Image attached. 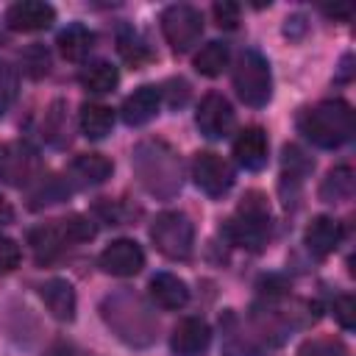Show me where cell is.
<instances>
[{
  "instance_id": "cell-17",
  "label": "cell",
  "mask_w": 356,
  "mask_h": 356,
  "mask_svg": "<svg viewBox=\"0 0 356 356\" xmlns=\"http://www.w3.org/2000/svg\"><path fill=\"white\" fill-rule=\"evenodd\" d=\"M303 242H306V248H309L314 256L323 259V256L334 253L337 245L342 242V222L334 220V217L320 214V217H314V220L309 222V228H306V234H303Z\"/></svg>"
},
{
  "instance_id": "cell-2",
  "label": "cell",
  "mask_w": 356,
  "mask_h": 356,
  "mask_svg": "<svg viewBox=\"0 0 356 356\" xmlns=\"http://www.w3.org/2000/svg\"><path fill=\"white\" fill-rule=\"evenodd\" d=\"M103 320L108 323V328L128 345L134 348H145L156 339L159 323L153 317V312L147 309V303L134 295V292H114L103 300L100 306Z\"/></svg>"
},
{
  "instance_id": "cell-29",
  "label": "cell",
  "mask_w": 356,
  "mask_h": 356,
  "mask_svg": "<svg viewBox=\"0 0 356 356\" xmlns=\"http://www.w3.org/2000/svg\"><path fill=\"white\" fill-rule=\"evenodd\" d=\"M298 356H350L348 348L339 342V339H331V337H314V339H306L298 350Z\"/></svg>"
},
{
  "instance_id": "cell-22",
  "label": "cell",
  "mask_w": 356,
  "mask_h": 356,
  "mask_svg": "<svg viewBox=\"0 0 356 356\" xmlns=\"http://www.w3.org/2000/svg\"><path fill=\"white\" fill-rule=\"evenodd\" d=\"M70 134H72V125H70V114H67V103L64 100H53L44 111V120H42V136L47 145L53 147H64L70 145Z\"/></svg>"
},
{
  "instance_id": "cell-5",
  "label": "cell",
  "mask_w": 356,
  "mask_h": 356,
  "mask_svg": "<svg viewBox=\"0 0 356 356\" xmlns=\"http://www.w3.org/2000/svg\"><path fill=\"white\" fill-rule=\"evenodd\" d=\"M234 89L239 95L242 103L261 108L267 106L270 95H273V75H270V64L259 50H245L234 67Z\"/></svg>"
},
{
  "instance_id": "cell-11",
  "label": "cell",
  "mask_w": 356,
  "mask_h": 356,
  "mask_svg": "<svg viewBox=\"0 0 356 356\" xmlns=\"http://www.w3.org/2000/svg\"><path fill=\"white\" fill-rule=\"evenodd\" d=\"M36 175V153L28 145H0V184L22 186Z\"/></svg>"
},
{
  "instance_id": "cell-38",
  "label": "cell",
  "mask_w": 356,
  "mask_h": 356,
  "mask_svg": "<svg viewBox=\"0 0 356 356\" xmlns=\"http://www.w3.org/2000/svg\"><path fill=\"white\" fill-rule=\"evenodd\" d=\"M14 220V209L0 197V225H6V222H11Z\"/></svg>"
},
{
  "instance_id": "cell-7",
  "label": "cell",
  "mask_w": 356,
  "mask_h": 356,
  "mask_svg": "<svg viewBox=\"0 0 356 356\" xmlns=\"http://www.w3.org/2000/svg\"><path fill=\"white\" fill-rule=\"evenodd\" d=\"M161 33L167 39V44L175 53H186L192 50L200 36H203V17L197 8L186 6V3H175L167 6L161 11Z\"/></svg>"
},
{
  "instance_id": "cell-18",
  "label": "cell",
  "mask_w": 356,
  "mask_h": 356,
  "mask_svg": "<svg viewBox=\"0 0 356 356\" xmlns=\"http://www.w3.org/2000/svg\"><path fill=\"white\" fill-rule=\"evenodd\" d=\"M39 295H42L47 312H50L56 320L70 323V320L75 317V306H78V300H75V289H72L70 281H64V278H50V281L42 284Z\"/></svg>"
},
{
  "instance_id": "cell-37",
  "label": "cell",
  "mask_w": 356,
  "mask_h": 356,
  "mask_svg": "<svg viewBox=\"0 0 356 356\" xmlns=\"http://www.w3.org/2000/svg\"><path fill=\"white\" fill-rule=\"evenodd\" d=\"M44 356H75V350H72L67 342H53V345L44 350Z\"/></svg>"
},
{
  "instance_id": "cell-8",
  "label": "cell",
  "mask_w": 356,
  "mask_h": 356,
  "mask_svg": "<svg viewBox=\"0 0 356 356\" xmlns=\"http://www.w3.org/2000/svg\"><path fill=\"white\" fill-rule=\"evenodd\" d=\"M192 178L197 189H203L209 197H222L234 186V170L231 164L214 153V150H200L192 159Z\"/></svg>"
},
{
  "instance_id": "cell-12",
  "label": "cell",
  "mask_w": 356,
  "mask_h": 356,
  "mask_svg": "<svg viewBox=\"0 0 356 356\" xmlns=\"http://www.w3.org/2000/svg\"><path fill=\"white\" fill-rule=\"evenodd\" d=\"M211 345V328L200 317H184L170 334V350L175 356H203Z\"/></svg>"
},
{
  "instance_id": "cell-9",
  "label": "cell",
  "mask_w": 356,
  "mask_h": 356,
  "mask_svg": "<svg viewBox=\"0 0 356 356\" xmlns=\"http://www.w3.org/2000/svg\"><path fill=\"white\" fill-rule=\"evenodd\" d=\"M195 122H197V131L209 139H222L231 134L234 128V108L231 103L217 95V92H209L200 106H197V114H195Z\"/></svg>"
},
{
  "instance_id": "cell-16",
  "label": "cell",
  "mask_w": 356,
  "mask_h": 356,
  "mask_svg": "<svg viewBox=\"0 0 356 356\" xmlns=\"http://www.w3.org/2000/svg\"><path fill=\"white\" fill-rule=\"evenodd\" d=\"M28 245H31L36 261H50V259H56V256L70 245L67 231H64V222H61V220H53V222H42L39 228H31Z\"/></svg>"
},
{
  "instance_id": "cell-10",
  "label": "cell",
  "mask_w": 356,
  "mask_h": 356,
  "mask_svg": "<svg viewBox=\"0 0 356 356\" xmlns=\"http://www.w3.org/2000/svg\"><path fill=\"white\" fill-rule=\"evenodd\" d=\"M97 261L108 275L128 278V275H136L145 267V253L134 239H114L111 245L103 248Z\"/></svg>"
},
{
  "instance_id": "cell-6",
  "label": "cell",
  "mask_w": 356,
  "mask_h": 356,
  "mask_svg": "<svg viewBox=\"0 0 356 356\" xmlns=\"http://www.w3.org/2000/svg\"><path fill=\"white\" fill-rule=\"evenodd\" d=\"M156 250L167 259H189L195 245V225L184 211H161L150 225Z\"/></svg>"
},
{
  "instance_id": "cell-14",
  "label": "cell",
  "mask_w": 356,
  "mask_h": 356,
  "mask_svg": "<svg viewBox=\"0 0 356 356\" xmlns=\"http://www.w3.org/2000/svg\"><path fill=\"white\" fill-rule=\"evenodd\" d=\"M159 106H161V89L153 83H145V86L134 89V95L125 97L120 114L128 125H145L159 114Z\"/></svg>"
},
{
  "instance_id": "cell-3",
  "label": "cell",
  "mask_w": 356,
  "mask_h": 356,
  "mask_svg": "<svg viewBox=\"0 0 356 356\" xmlns=\"http://www.w3.org/2000/svg\"><path fill=\"white\" fill-rule=\"evenodd\" d=\"M298 131L317 147H339L353 136V111L345 100H323L300 111Z\"/></svg>"
},
{
  "instance_id": "cell-4",
  "label": "cell",
  "mask_w": 356,
  "mask_h": 356,
  "mask_svg": "<svg viewBox=\"0 0 356 356\" xmlns=\"http://www.w3.org/2000/svg\"><path fill=\"white\" fill-rule=\"evenodd\" d=\"M222 234L248 250H261L270 236V206L261 192H248L236 214L222 225Z\"/></svg>"
},
{
  "instance_id": "cell-25",
  "label": "cell",
  "mask_w": 356,
  "mask_h": 356,
  "mask_svg": "<svg viewBox=\"0 0 356 356\" xmlns=\"http://www.w3.org/2000/svg\"><path fill=\"white\" fill-rule=\"evenodd\" d=\"M117 81H120V72H117V67L108 64V61H92V64H86V67L81 70V86H83L86 92H92V95H106V92H111V89L117 86Z\"/></svg>"
},
{
  "instance_id": "cell-34",
  "label": "cell",
  "mask_w": 356,
  "mask_h": 356,
  "mask_svg": "<svg viewBox=\"0 0 356 356\" xmlns=\"http://www.w3.org/2000/svg\"><path fill=\"white\" fill-rule=\"evenodd\" d=\"M214 19L220 28H236L239 22V6L231 3V0H222V3H214Z\"/></svg>"
},
{
  "instance_id": "cell-28",
  "label": "cell",
  "mask_w": 356,
  "mask_h": 356,
  "mask_svg": "<svg viewBox=\"0 0 356 356\" xmlns=\"http://www.w3.org/2000/svg\"><path fill=\"white\" fill-rule=\"evenodd\" d=\"M117 50H120V56H122L128 64H134V67H139L142 61L150 58V50H147V44H145V39H142L136 31H131V28H122V31H120V36H117Z\"/></svg>"
},
{
  "instance_id": "cell-31",
  "label": "cell",
  "mask_w": 356,
  "mask_h": 356,
  "mask_svg": "<svg viewBox=\"0 0 356 356\" xmlns=\"http://www.w3.org/2000/svg\"><path fill=\"white\" fill-rule=\"evenodd\" d=\"M17 89H19V81H17V70L0 58V117L11 108L14 97H17Z\"/></svg>"
},
{
  "instance_id": "cell-15",
  "label": "cell",
  "mask_w": 356,
  "mask_h": 356,
  "mask_svg": "<svg viewBox=\"0 0 356 356\" xmlns=\"http://www.w3.org/2000/svg\"><path fill=\"white\" fill-rule=\"evenodd\" d=\"M234 156L239 161V167L256 172L267 164V134L259 125H250L245 131H239V136L234 139Z\"/></svg>"
},
{
  "instance_id": "cell-26",
  "label": "cell",
  "mask_w": 356,
  "mask_h": 356,
  "mask_svg": "<svg viewBox=\"0 0 356 356\" xmlns=\"http://www.w3.org/2000/svg\"><path fill=\"white\" fill-rule=\"evenodd\" d=\"M228 58H231V50H228L225 42H209L195 56V70L200 75H206V78H217L228 67Z\"/></svg>"
},
{
  "instance_id": "cell-32",
  "label": "cell",
  "mask_w": 356,
  "mask_h": 356,
  "mask_svg": "<svg viewBox=\"0 0 356 356\" xmlns=\"http://www.w3.org/2000/svg\"><path fill=\"white\" fill-rule=\"evenodd\" d=\"M334 317H337V323L342 325V328H353L356 325V300L350 298V295H339L337 300H334Z\"/></svg>"
},
{
  "instance_id": "cell-35",
  "label": "cell",
  "mask_w": 356,
  "mask_h": 356,
  "mask_svg": "<svg viewBox=\"0 0 356 356\" xmlns=\"http://www.w3.org/2000/svg\"><path fill=\"white\" fill-rule=\"evenodd\" d=\"M284 164L289 167V175L292 178H298L300 172L312 170V159H306V153L300 147H286L284 150Z\"/></svg>"
},
{
  "instance_id": "cell-27",
  "label": "cell",
  "mask_w": 356,
  "mask_h": 356,
  "mask_svg": "<svg viewBox=\"0 0 356 356\" xmlns=\"http://www.w3.org/2000/svg\"><path fill=\"white\" fill-rule=\"evenodd\" d=\"M70 192H72V186L67 184V178L47 175V178H42L39 186L31 192V209H42V206L58 203V200H64Z\"/></svg>"
},
{
  "instance_id": "cell-13",
  "label": "cell",
  "mask_w": 356,
  "mask_h": 356,
  "mask_svg": "<svg viewBox=\"0 0 356 356\" xmlns=\"http://www.w3.org/2000/svg\"><path fill=\"white\" fill-rule=\"evenodd\" d=\"M56 19V8L50 3H42V0H19L14 6H8L6 11V22L11 31H44L50 28Z\"/></svg>"
},
{
  "instance_id": "cell-1",
  "label": "cell",
  "mask_w": 356,
  "mask_h": 356,
  "mask_svg": "<svg viewBox=\"0 0 356 356\" xmlns=\"http://www.w3.org/2000/svg\"><path fill=\"white\" fill-rule=\"evenodd\" d=\"M131 164H134V172L139 178V184L153 197L170 200L184 186V164H181V156L164 139H145V142H139L134 147Z\"/></svg>"
},
{
  "instance_id": "cell-20",
  "label": "cell",
  "mask_w": 356,
  "mask_h": 356,
  "mask_svg": "<svg viewBox=\"0 0 356 356\" xmlns=\"http://www.w3.org/2000/svg\"><path fill=\"white\" fill-rule=\"evenodd\" d=\"M111 170H114L111 161L106 156H100V153H81L70 164V175L81 186H97V184H103L111 175Z\"/></svg>"
},
{
  "instance_id": "cell-23",
  "label": "cell",
  "mask_w": 356,
  "mask_h": 356,
  "mask_svg": "<svg viewBox=\"0 0 356 356\" xmlns=\"http://www.w3.org/2000/svg\"><path fill=\"white\" fill-rule=\"evenodd\" d=\"M95 47V33L83 25H67L61 33H58V50L67 61H83Z\"/></svg>"
},
{
  "instance_id": "cell-19",
  "label": "cell",
  "mask_w": 356,
  "mask_h": 356,
  "mask_svg": "<svg viewBox=\"0 0 356 356\" xmlns=\"http://www.w3.org/2000/svg\"><path fill=\"white\" fill-rule=\"evenodd\" d=\"M150 298H153V303L159 309L172 312V309H184L186 306L189 289H186V284L178 275H172V273H156L150 278Z\"/></svg>"
},
{
  "instance_id": "cell-24",
  "label": "cell",
  "mask_w": 356,
  "mask_h": 356,
  "mask_svg": "<svg viewBox=\"0 0 356 356\" xmlns=\"http://www.w3.org/2000/svg\"><path fill=\"white\" fill-rule=\"evenodd\" d=\"M353 186H356L353 170L345 167V164H339V167L328 170V175L323 178V184H320V197H323L325 203H342V200H350Z\"/></svg>"
},
{
  "instance_id": "cell-33",
  "label": "cell",
  "mask_w": 356,
  "mask_h": 356,
  "mask_svg": "<svg viewBox=\"0 0 356 356\" xmlns=\"http://www.w3.org/2000/svg\"><path fill=\"white\" fill-rule=\"evenodd\" d=\"M19 259H22L19 245L14 239H8V236H0V275L11 273L19 264Z\"/></svg>"
},
{
  "instance_id": "cell-30",
  "label": "cell",
  "mask_w": 356,
  "mask_h": 356,
  "mask_svg": "<svg viewBox=\"0 0 356 356\" xmlns=\"http://www.w3.org/2000/svg\"><path fill=\"white\" fill-rule=\"evenodd\" d=\"M22 70L31 78H42L50 72V53L44 50V44H31L22 50Z\"/></svg>"
},
{
  "instance_id": "cell-36",
  "label": "cell",
  "mask_w": 356,
  "mask_h": 356,
  "mask_svg": "<svg viewBox=\"0 0 356 356\" xmlns=\"http://www.w3.org/2000/svg\"><path fill=\"white\" fill-rule=\"evenodd\" d=\"M164 92H167V103H170L172 108H181V106L189 100V83H186L184 78H172Z\"/></svg>"
},
{
  "instance_id": "cell-21",
  "label": "cell",
  "mask_w": 356,
  "mask_h": 356,
  "mask_svg": "<svg viewBox=\"0 0 356 356\" xmlns=\"http://www.w3.org/2000/svg\"><path fill=\"white\" fill-rule=\"evenodd\" d=\"M78 125L86 139H106L114 128V111L106 103H83L78 111Z\"/></svg>"
}]
</instances>
